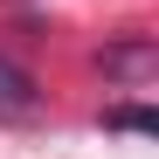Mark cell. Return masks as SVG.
Returning <instances> with one entry per match:
<instances>
[{
	"label": "cell",
	"instance_id": "1",
	"mask_svg": "<svg viewBox=\"0 0 159 159\" xmlns=\"http://www.w3.org/2000/svg\"><path fill=\"white\" fill-rule=\"evenodd\" d=\"M104 76H111V83H145V76H159L152 35H131V42H118V48H104Z\"/></svg>",
	"mask_w": 159,
	"mask_h": 159
},
{
	"label": "cell",
	"instance_id": "2",
	"mask_svg": "<svg viewBox=\"0 0 159 159\" xmlns=\"http://www.w3.org/2000/svg\"><path fill=\"white\" fill-rule=\"evenodd\" d=\"M42 111V90H35V76L21 69L14 56H0V118L7 125H21V118H35Z\"/></svg>",
	"mask_w": 159,
	"mask_h": 159
},
{
	"label": "cell",
	"instance_id": "3",
	"mask_svg": "<svg viewBox=\"0 0 159 159\" xmlns=\"http://www.w3.org/2000/svg\"><path fill=\"white\" fill-rule=\"evenodd\" d=\"M104 125H118V131H159V118L145 104H118V111H104Z\"/></svg>",
	"mask_w": 159,
	"mask_h": 159
}]
</instances>
